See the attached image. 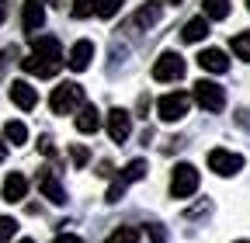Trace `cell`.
Listing matches in <instances>:
<instances>
[{"label": "cell", "instance_id": "44dd1931", "mask_svg": "<svg viewBox=\"0 0 250 243\" xmlns=\"http://www.w3.org/2000/svg\"><path fill=\"white\" fill-rule=\"evenodd\" d=\"M233 56L243 59V63H250V32H240L233 39Z\"/></svg>", "mask_w": 250, "mask_h": 243}, {"label": "cell", "instance_id": "484cf974", "mask_svg": "<svg viewBox=\"0 0 250 243\" xmlns=\"http://www.w3.org/2000/svg\"><path fill=\"white\" fill-rule=\"evenodd\" d=\"M70 157H73V163H77V167H83V163L90 160V149L77 142V146H70Z\"/></svg>", "mask_w": 250, "mask_h": 243}, {"label": "cell", "instance_id": "1f68e13d", "mask_svg": "<svg viewBox=\"0 0 250 243\" xmlns=\"http://www.w3.org/2000/svg\"><path fill=\"white\" fill-rule=\"evenodd\" d=\"M7 160V142H4V136H0V163Z\"/></svg>", "mask_w": 250, "mask_h": 243}, {"label": "cell", "instance_id": "8fae6325", "mask_svg": "<svg viewBox=\"0 0 250 243\" xmlns=\"http://www.w3.org/2000/svg\"><path fill=\"white\" fill-rule=\"evenodd\" d=\"M11 101L21 108V111H31L39 104V94H35V87H31L28 80H14L11 83Z\"/></svg>", "mask_w": 250, "mask_h": 243}, {"label": "cell", "instance_id": "7402d4cb", "mask_svg": "<svg viewBox=\"0 0 250 243\" xmlns=\"http://www.w3.org/2000/svg\"><path fill=\"white\" fill-rule=\"evenodd\" d=\"M104 243H139V229H132V226H122V229H115Z\"/></svg>", "mask_w": 250, "mask_h": 243}, {"label": "cell", "instance_id": "f1b7e54d", "mask_svg": "<svg viewBox=\"0 0 250 243\" xmlns=\"http://www.w3.org/2000/svg\"><path fill=\"white\" fill-rule=\"evenodd\" d=\"M146 233L153 236V243H167V233H164V226H156V223H153V226H146Z\"/></svg>", "mask_w": 250, "mask_h": 243}, {"label": "cell", "instance_id": "d4e9b609", "mask_svg": "<svg viewBox=\"0 0 250 243\" xmlns=\"http://www.w3.org/2000/svg\"><path fill=\"white\" fill-rule=\"evenodd\" d=\"M14 233H18V219H11V216H0V243H7Z\"/></svg>", "mask_w": 250, "mask_h": 243}, {"label": "cell", "instance_id": "7a4b0ae2", "mask_svg": "<svg viewBox=\"0 0 250 243\" xmlns=\"http://www.w3.org/2000/svg\"><path fill=\"white\" fill-rule=\"evenodd\" d=\"M87 101H83V87L80 83H59L56 90H52V98H49V108H52V115H73V111H80Z\"/></svg>", "mask_w": 250, "mask_h": 243}, {"label": "cell", "instance_id": "4dcf8cb0", "mask_svg": "<svg viewBox=\"0 0 250 243\" xmlns=\"http://www.w3.org/2000/svg\"><path fill=\"white\" fill-rule=\"evenodd\" d=\"M52 243H83L80 236H73V233H56V240Z\"/></svg>", "mask_w": 250, "mask_h": 243}, {"label": "cell", "instance_id": "7c38bea8", "mask_svg": "<svg viewBox=\"0 0 250 243\" xmlns=\"http://www.w3.org/2000/svg\"><path fill=\"white\" fill-rule=\"evenodd\" d=\"M21 24H24V32H28V35H35L39 28L45 24V7L39 4V0H28V4L21 7Z\"/></svg>", "mask_w": 250, "mask_h": 243}, {"label": "cell", "instance_id": "2e32d148", "mask_svg": "<svg viewBox=\"0 0 250 243\" xmlns=\"http://www.w3.org/2000/svg\"><path fill=\"white\" fill-rule=\"evenodd\" d=\"M156 21H160V4H146V7L136 11V18L129 21V28L136 32V28H149V24H156Z\"/></svg>", "mask_w": 250, "mask_h": 243}, {"label": "cell", "instance_id": "277c9868", "mask_svg": "<svg viewBox=\"0 0 250 243\" xmlns=\"http://www.w3.org/2000/svg\"><path fill=\"white\" fill-rule=\"evenodd\" d=\"M191 98H195L205 111L219 115V111L226 108V87H223V83H215V80H205V77H202V80L195 83V94H191Z\"/></svg>", "mask_w": 250, "mask_h": 243}, {"label": "cell", "instance_id": "5b68a950", "mask_svg": "<svg viewBox=\"0 0 250 243\" xmlns=\"http://www.w3.org/2000/svg\"><path fill=\"white\" fill-rule=\"evenodd\" d=\"M188 108H191V94H184V90H170V94L156 101V111H160L164 122H181L188 115Z\"/></svg>", "mask_w": 250, "mask_h": 243}, {"label": "cell", "instance_id": "d590c367", "mask_svg": "<svg viewBox=\"0 0 250 243\" xmlns=\"http://www.w3.org/2000/svg\"><path fill=\"white\" fill-rule=\"evenodd\" d=\"M45 4H56V0H45Z\"/></svg>", "mask_w": 250, "mask_h": 243}, {"label": "cell", "instance_id": "8992f818", "mask_svg": "<svg viewBox=\"0 0 250 243\" xmlns=\"http://www.w3.org/2000/svg\"><path fill=\"white\" fill-rule=\"evenodd\" d=\"M181 77H184V59L177 52H160V59L153 63V80L170 83V80H181Z\"/></svg>", "mask_w": 250, "mask_h": 243}, {"label": "cell", "instance_id": "8d00e7d4", "mask_svg": "<svg viewBox=\"0 0 250 243\" xmlns=\"http://www.w3.org/2000/svg\"><path fill=\"white\" fill-rule=\"evenodd\" d=\"M247 11H250V0H247Z\"/></svg>", "mask_w": 250, "mask_h": 243}, {"label": "cell", "instance_id": "4316f807", "mask_svg": "<svg viewBox=\"0 0 250 243\" xmlns=\"http://www.w3.org/2000/svg\"><path fill=\"white\" fill-rule=\"evenodd\" d=\"M122 195H125V184H122V181H111V188H108V202L115 205V202H122Z\"/></svg>", "mask_w": 250, "mask_h": 243}, {"label": "cell", "instance_id": "d6a6232c", "mask_svg": "<svg viewBox=\"0 0 250 243\" xmlns=\"http://www.w3.org/2000/svg\"><path fill=\"white\" fill-rule=\"evenodd\" d=\"M4 18H7V0H0V24H4Z\"/></svg>", "mask_w": 250, "mask_h": 243}, {"label": "cell", "instance_id": "e575fe53", "mask_svg": "<svg viewBox=\"0 0 250 243\" xmlns=\"http://www.w3.org/2000/svg\"><path fill=\"white\" fill-rule=\"evenodd\" d=\"M233 243H250V240H233Z\"/></svg>", "mask_w": 250, "mask_h": 243}, {"label": "cell", "instance_id": "d6986e66", "mask_svg": "<svg viewBox=\"0 0 250 243\" xmlns=\"http://www.w3.org/2000/svg\"><path fill=\"white\" fill-rule=\"evenodd\" d=\"M28 139V129H24V122H7L4 125V142H11V146H21Z\"/></svg>", "mask_w": 250, "mask_h": 243}, {"label": "cell", "instance_id": "ba28073f", "mask_svg": "<svg viewBox=\"0 0 250 243\" xmlns=\"http://www.w3.org/2000/svg\"><path fill=\"white\" fill-rule=\"evenodd\" d=\"M104 122H108V136L115 139V142H125L132 136V115L125 111V108H111L108 115H104Z\"/></svg>", "mask_w": 250, "mask_h": 243}, {"label": "cell", "instance_id": "ac0fdd59", "mask_svg": "<svg viewBox=\"0 0 250 243\" xmlns=\"http://www.w3.org/2000/svg\"><path fill=\"white\" fill-rule=\"evenodd\" d=\"M205 4V21H223V18H229V0H202Z\"/></svg>", "mask_w": 250, "mask_h": 243}, {"label": "cell", "instance_id": "52a82bcc", "mask_svg": "<svg viewBox=\"0 0 250 243\" xmlns=\"http://www.w3.org/2000/svg\"><path fill=\"white\" fill-rule=\"evenodd\" d=\"M208 170H215L219 177H233L243 170V157L233 149H212L208 153Z\"/></svg>", "mask_w": 250, "mask_h": 243}, {"label": "cell", "instance_id": "603a6c76", "mask_svg": "<svg viewBox=\"0 0 250 243\" xmlns=\"http://www.w3.org/2000/svg\"><path fill=\"white\" fill-rule=\"evenodd\" d=\"M122 4H125V0H98L94 14H98V18H115V14L122 11Z\"/></svg>", "mask_w": 250, "mask_h": 243}, {"label": "cell", "instance_id": "6da1fadb", "mask_svg": "<svg viewBox=\"0 0 250 243\" xmlns=\"http://www.w3.org/2000/svg\"><path fill=\"white\" fill-rule=\"evenodd\" d=\"M62 66V45L52 35H31V56L21 59V70L31 77H56Z\"/></svg>", "mask_w": 250, "mask_h": 243}, {"label": "cell", "instance_id": "836d02e7", "mask_svg": "<svg viewBox=\"0 0 250 243\" xmlns=\"http://www.w3.org/2000/svg\"><path fill=\"white\" fill-rule=\"evenodd\" d=\"M18 243H35V240H18Z\"/></svg>", "mask_w": 250, "mask_h": 243}, {"label": "cell", "instance_id": "9c48e42d", "mask_svg": "<svg viewBox=\"0 0 250 243\" xmlns=\"http://www.w3.org/2000/svg\"><path fill=\"white\" fill-rule=\"evenodd\" d=\"M39 191L52 202V205H62L66 202V191H62V184H59V177L45 167V170H39Z\"/></svg>", "mask_w": 250, "mask_h": 243}, {"label": "cell", "instance_id": "cb8c5ba5", "mask_svg": "<svg viewBox=\"0 0 250 243\" xmlns=\"http://www.w3.org/2000/svg\"><path fill=\"white\" fill-rule=\"evenodd\" d=\"M94 7H98V0H73V18H90L94 14Z\"/></svg>", "mask_w": 250, "mask_h": 243}, {"label": "cell", "instance_id": "30bf717a", "mask_svg": "<svg viewBox=\"0 0 250 243\" xmlns=\"http://www.w3.org/2000/svg\"><path fill=\"white\" fill-rule=\"evenodd\" d=\"M90 59H94V42L80 39V42L70 49V56H66V66H70L73 73H83V70L90 66Z\"/></svg>", "mask_w": 250, "mask_h": 243}, {"label": "cell", "instance_id": "83f0119b", "mask_svg": "<svg viewBox=\"0 0 250 243\" xmlns=\"http://www.w3.org/2000/svg\"><path fill=\"white\" fill-rule=\"evenodd\" d=\"M14 56H18V49H14V45L0 49V77H4V70H7V59H14Z\"/></svg>", "mask_w": 250, "mask_h": 243}, {"label": "cell", "instance_id": "9a60e30c", "mask_svg": "<svg viewBox=\"0 0 250 243\" xmlns=\"http://www.w3.org/2000/svg\"><path fill=\"white\" fill-rule=\"evenodd\" d=\"M28 195V177L24 174H7L4 181V202H21Z\"/></svg>", "mask_w": 250, "mask_h": 243}, {"label": "cell", "instance_id": "4fadbf2b", "mask_svg": "<svg viewBox=\"0 0 250 243\" xmlns=\"http://www.w3.org/2000/svg\"><path fill=\"white\" fill-rule=\"evenodd\" d=\"M198 66H202L205 73H226V70H229V59H226L223 49H202V52H198Z\"/></svg>", "mask_w": 250, "mask_h": 243}, {"label": "cell", "instance_id": "f546056e", "mask_svg": "<svg viewBox=\"0 0 250 243\" xmlns=\"http://www.w3.org/2000/svg\"><path fill=\"white\" fill-rule=\"evenodd\" d=\"M39 149H42L45 157H52V153H56V146H52V139H49V136H42V139H39Z\"/></svg>", "mask_w": 250, "mask_h": 243}, {"label": "cell", "instance_id": "5bb4252c", "mask_svg": "<svg viewBox=\"0 0 250 243\" xmlns=\"http://www.w3.org/2000/svg\"><path fill=\"white\" fill-rule=\"evenodd\" d=\"M73 122H77V132H83V136H94V132L101 129V122H104V118H101V111L94 108V104H83V108L77 111V118H73Z\"/></svg>", "mask_w": 250, "mask_h": 243}, {"label": "cell", "instance_id": "e0dca14e", "mask_svg": "<svg viewBox=\"0 0 250 243\" xmlns=\"http://www.w3.org/2000/svg\"><path fill=\"white\" fill-rule=\"evenodd\" d=\"M181 35H184V42H202V39L208 35V21H205V18H191V21L184 24Z\"/></svg>", "mask_w": 250, "mask_h": 243}, {"label": "cell", "instance_id": "3957f363", "mask_svg": "<svg viewBox=\"0 0 250 243\" xmlns=\"http://www.w3.org/2000/svg\"><path fill=\"white\" fill-rule=\"evenodd\" d=\"M202 184V174L195 163H177L174 174H170V195L174 198H191Z\"/></svg>", "mask_w": 250, "mask_h": 243}, {"label": "cell", "instance_id": "ffe728a7", "mask_svg": "<svg viewBox=\"0 0 250 243\" xmlns=\"http://www.w3.org/2000/svg\"><path fill=\"white\" fill-rule=\"evenodd\" d=\"M146 177V160H132V163H125V170H122V184H132V181H143Z\"/></svg>", "mask_w": 250, "mask_h": 243}]
</instances>
